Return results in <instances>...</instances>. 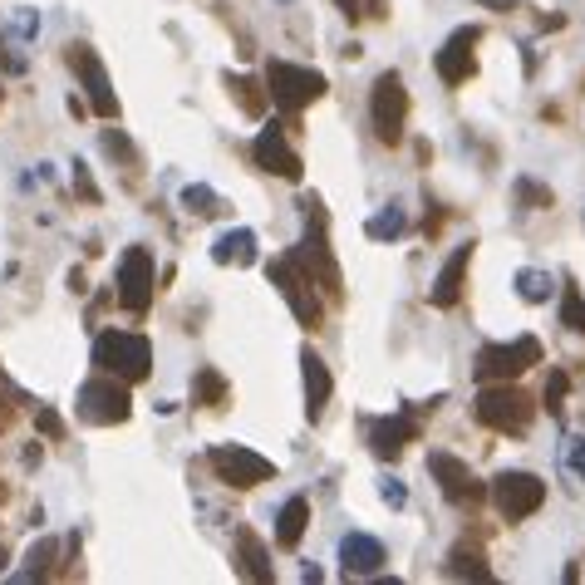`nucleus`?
Wrapping results in <instances>:
<instances>
[{
  "label": "nucleus",
  "instance_id": "nucleus-1",
  "mask_svg": "<svg viewBox=\"0 0 585 585\" xmlns=\"http://www.w3.org/2000/svg\"><path fill=\"white\" fill-rule=\"evenodd\" d=\"M94 364H99V374H114L123 384H138V379L153 374V345H148V335L104 330L94 340Z\"/></svg>",
  "mask_w": 585,
  "mask_h": 585
},
{
  "label": "nucleus",
  "instance_id": "nucleus-2",
  "mask_svg": "<svg viewBox=\"0 0 585 585\" xmlns=\"http://www.w3.org/2000/svg\"><path fill=\"white\" fill-rule=\"evenodd\" d=\"M472 413H477V423L492 428V433H527V423L536 409H531V399L522 389H512L507 379H497V384H487V389L477 394Z\"/></svg>",
  "mask_w": 585,
  "mask_h": 585
},
{
  "label": "nucleus",
  "instance_id": "nucleus-3",
  "mask_svg": "<svg viewBox=\"0 0 585 585\" xmlns=\"http://www.w3.org/2000/svg\"><path fill=\"white\" fill-rule=\"evenodd\" d=\"M295 261L310 271V281H320L325 295H340V266H335V256H330V241H325V212H320V202H305V241L291 251Z\"/></svg>",
  "mask_w": 585,
  "mask_h": 585
},
{
  "label": "nucleus",
  "instance_id": "nucleus-4",
  "mask_svg": "<svg viewBox=\"0 0 585 585\" xmlns=\"http://www.w3.org/2000/svg\"><path fill=\"white\" fill-rule=\"evenodd\" d=\"M266 94L286 109V114H300L305 104H315L320 94H325V74H315V69H305V64H286V59H271V69H266Z\"/></svg>",
  "mask_w": 585,
  "mask_h": 585
},
{
  "label": "nucleus",
  "instance_id": "nucleus-5",
  "mask_svg": "<svg viewBox=\"0 0 585 585\" xmlns=\"http://www.w3.org/2000/svg\"><path fill=\"white\" fill-rule=\"evenodd\" d=\"M271 271V281H276V291L286 295V305H291V315L305 325V330H320V300H315V281H310V271L295 261V256H281V261H271L266 266Z\"/></svg>",
  "mask_w": 585,
  "mask_h": 585
},
{
  "label": "nucleus",
  "instance_id": "nucleus-6",
  "mask_svg": "<svg viewBox=\"0 0 585 585\" xmlns=\"http://www.w3.org/2000/svg\"><path fill=\"white\" fill-rule=\"evenodd\" d=\"M531 364H541V340H536V335H522V340H512V345H487V350L477 354L472 374H477L482 384H497V379H517Z\"/></svg>",
  "mask_w": 585,
  "mask_h": 585
},
{
  "label": "nucleus",
  "instance_id": "nucleus-7",
  "mask_svg": "<svg viewBox=\"0 0 585 585\" xmlns=\"http://www.w3.org/2000/svg\"><path fill=\"white\" fill-rule=\"evenodd\" d=\"M79 418L84 423H123L128 413H133V399H128V384L114 379V374H99V379H89L84 389H79Z\"/></svg>",
  "mask_w": 585,
  "mask_h": 585
},
{
  "label": "nucleus",
  "instance_id": "nucleus-8",
  "mask_svg": "<svg viewBox=\"0 0 585 585\" xmlns=\"http://www.w3.org/2000/svg\"><path fill=\"white\" fill-rule=\"evenodd\" d=\"M369 114H374V128H379V138H384V143H399V138H404V118H409V89H404V79H399L394 69L374 79Z\"/></svg>",
  "mask_w": 585,
  "mask_h": 585
},
{
  "label": "nucleus",
  "instance_id": "nucleus-9",
  "mask_svg": "<svg viewBox=\"0 0 585 585\" xmlns=\"http://www.w3.org/2000/svg\"><path fill=\"white\" fill-rule=\"evenodd\" d=\"M212 472L227 487H261V482L276 477V463L251 453V448H241V443H222V448H212Z\"/></svg>",
  "mask_w": 585,
  "mask_h": 585
},
{
  "label": "nucleus",
  "instance_id": "nucleus-10",
  "mask_svg": "<svg viewBox=\"0 0 585 585\" xmlns=\"http://www.w3.org/2000/svg\"><path fill=\"white\" fill-rule=\"evenodd\" d=\"M492 502H497V512H502L507 522H527L531 512L546 502V482L531 477V472H502V477L492 482Z\"/></svg>",
  "mask_w": 585,
  "mask_h": 585
},
{
  "label": "nucleus",
  "instance_id": "nucleus-11",
  "mask_svg": "<svg viewBox=\"0 0 585 585\" xmlns=\"http://www.w3.org/2000/svg\"><path fill=\"white\" fill-rule=\"evenodd\" d=\"M118 305L143 315L153 305V251L143 246H128L123 261H118Z\"/></svg>",
  "mask_w": 585,
  "mask_h": 585
},
{
  "label": "nucleus",
  "instance_id": "nucleus-12",
  "mask_svg": "<svg viewBox=\"0 0 585 585\" xmlns=\"http://www.w3.org/2000/svg\"><path fill=\"white\" fill-rule=\"evenodd\" d=\"M69 64H74V74L84 79L94 114H99V118H114L118 114V99H114V84H109V74H104V59L94 55L89 45H69Z\"/></svg>",
  "mask_w": 585,
  "mask_h": 585
},
{
  "label": "nucleus",
  "instance_id": "nucleus-13",
  "mask_svg": "<svg viewBox=\"0 0 585 585\" xmlns=\"http://www.w3.org/2000/svg\"><path fill=\"white\" fill-rule=\"evenodd\" d=\"M256 163L266 168V173L286 177V182H300V153H295L291 143H286V133H281V123H271V128H261V138H256Z\"/></svg>",
  "mask_w": 585,
  "mask_h": 585
},
{
  "label": "nucleus",
  "instance_id": "nucleus-14",
  "mask_svg": "<svg viewBox=\"0 0 585 585\" xmlns=\"http://www.w3.org/2000/svg\"><path fill=\"white\" fill-rule=\"evenodd\" d=\"M428 468H433L438 487H443L453 502H482V482L472 477V468L463 458H453V453H428Z\"/></svg>",
  "mask_w": 585,
  "mask_h": 585
},
{
  "label": "nucleus",
  "instance_id": "nucleus-15",
  "mask_svg": "<svg viewBox=\"0 0 585 585\" xmlns=\"http://www.w3.org/2000/svg\"><path fill=\"white\" fill-rule=\"evenodd\" d=\"M482 40V30L468 25V30H458L443 50H438V79L443 84H468V74L477 69V59H472V45Z\"/></svg>",
  "mask_w": 585,
  "mask_h": 585
},
{
  "label": "nucleus",
  "instance_id": "nucleus-16",
  "mask_svg": "<svg viewBox=\"0 0 585 585\" xmlns=\"http://www.w3.org/2000/svg\"><path fill=\"white\" fill-rule=\"evenodd\" d=\"M340 561H345V576H379L389 556H384V541H374L364 531H350L340 541Z\"/></svg>",
  "mask_w": 585,
  "mask_h": 585
},
{
  "label": "nucleus",
  "instance_id": "nucleus-17",
  "mask_svg": "<svg viewBox=\"0 0 585 585\" xmlns=\"http://www.w3.org/2000/svg\"><path fill=\"white\" fill-rule=\"evenodd\" d=\"M468 261H472V241H468V246H458V251L448 256V266L438 271V281H433V291H428V300H433L438 310H453V305L463 300V276H468Z\"/></svg>",
  "mask_w": 585,
  "mask_h": 585
},
{
  "label": "nucleus",
  "instance_id": "nucleus-18",
  "mask_svg": "<svg viewBox=\"0 0 585 585\" xmlns=\"http://www.w3.org/2000/svg\"><path fill=\"white\" fill-rule=\"evenodd\" d=\"M413 438H418V423L404 418V413H399V418H379V423L369 428V448H374L379 458H399Z\"/></svg>",
  "mask_w": 585,
  "mask_h": 585
},
{
  "label": "nucleus",
  "instance_id": "nucleus-19",
  "mask_svg": "<svg viewBox=\"0 0 585 585\" xmlns=\"http://www.w3.org/2000/svg\"><path fill=\"white\" fill-rule=\"evenodd\" d=\"M300 374H305V413L310 418H320L325 404H330V389H335V379H330V369H325V359L320 354H300Z\"/></svg>",
  "mask_w": 585,
  "mask_h": 585
},
{
  "label": "nucleus",
  "instance_id": "nucleus-20",
  "mask_svg": "<svg viewBox=\"0 0 585 585\" xmlns=\"http://www.w3.org/2000/svg\"><path fill=\"white\" fill-rule=\"evenodd\" d=\"M305 527H310V502H305V497H291V502L276 512V546L295 551L300 536H305Z\"/></svg>",
  "mask_w": 585,
  "mask_h": 585
},
{
  "label": "nucleus",
  "instance_id": "nucleus-21",
  "mask_svg": "<svg viewBox=\"0 0 585 585\" xmlns=\"http://www.w3.org/2000/svg\"><path fill=\"white\" fill-rule=\"evenodd\" d=\"M236 571L246 576V581H271V561H266V546H261V536L256 531H241L236 536Z\"/></svg>",
  "mask_w": 585,
  "mask_h": 585
},
{
  "label": "nucleus",
  "instance_id": "nucleus-22",
  "mask_svg": "<svg viewBox=\"0 0 585 585\" xmlns=\"http://www.w3.org/2000/svg\"><path fill=\"white\" fill-rule=\"evenodd\" d=\"M212 261H217V266H246V261H256V236L246 232V227L227 232L222 241H217Z\"/></svg>",
  "mask_w": 585,
  "mask_h": 585
},
{
  "label": "nucleus",
  "instance_id": "nucleus-23",
  "mask_svg": "<svg viewBox=\"0 0 585 585\" xmlns=\"http://www.w3.org/2000/svg\"><path fill=\"white\" fill-rule=\"evenodd\" d=\"M448 576H472V581H492V571L482 566V551H477V546H453V556H448Z\"/></svg>",
  "mask_w": 585,
  "mask_h": 585
},
{
  "label": "nucleus",
  "instance_id": "nucleus-24",
  "mask_svg": "<svg viewBox=\"0 0 585 585\" xmlns=\"http://www.w3.org/2000/svg\"><path fill=\"white\" fill-rule=\"evenodd\" d=\"M192 399H197V404H207V409H217V404L227 399V379H222L217 369H202V374L192 379Z\"/></svg>",
  "mask_w": 585,
  "mask_h": 585
},
{
  "label": "nucleus",
  "instance_id": "nucleus-25",
  "mask_svg": "<svg viewBox=\"0 0 585 585\" xmlns=\"http://www.w3.org/2000/svg\"><path fill=\"white\" fill-rule=\"evenodd\" d=\"M517 291H522V300H546L556 286H551V276H546V271L527 266V271H517Z\"/></svg>",
  "mask_w": 585,
  "mask_h": 585
},
{
  "label": "nucleus",
  "instance_id": "nucleus-26",
  "mask_svg": "<svg viewBox=\"0 0 585 585\" xmlns=\"http://www.w3.org/2000/svg\"><path fill=\"white\" fill-rule=\"evenodd\" d=\"M404 227H409V222H404V212H399V207H389V212H379V217L369 222V236H374V241H384V236L394 241V236H404Z\"/></svg>",
  "mask_w": 585,
  "mask_h": 585
},
{
  "label": "nucleus",
  "instance_id": "nucleus-27",
  "mask_svg": "<svg viewBox=\"0 0 585 585\" xmlns=\"http://www.w3.org/2000/svg\"><path fill=\"white\" fill-rule=\"evenodd\" d=\"M227 84H232L236 104H241L246 114H261V109H266V94H261V89H256L251 79H241V74H236V79H227Z\"/></svg>",
  "mask_w": 585,
  "mask_h": 585
},
{
  "label": "nucleus",
  "instance_id": "nucleus-28",
  "mask_svg": "<svg viewBox=\"0 0 585 585\" xmlns=\"http://www.w3.org/2000/svg\"><path fill=\"white\" fill-rule=\"evenodd\" d=\"M566 389H571L566 369H551V374H546V394H541L546 413H561V404H566Z\"/></svg>",
  "mask_w": 585,
  "mask_h": 585
},
{
  "label": "nucleus",
  "instance_id": "nucleus-29",
  "mask_svg": "<svg viewBox=\"0 0 585 585\" xmlns=\"http://www.w3.org/2000/svg\"><path fill=\"white\" fill-rule=\"evenodd\" d=\"M561 320L576 330V335H585V300L576 286H566V305H561Z\"/></svg>",
  "mask_w": 585,
  "mask_h": 585
},
{
  "label": "nucleus",
  "instance_id": "nucleus-30",
  "mask_svg": "<svg viewBox=\"0 0 585 585\" xmlns=\"http://www.w3.org/2000/svg\"><path fill=\"white\" fill-rule=\"evenodd\" d=\"M182 202H187V212H197V217H212V212H217L212 187H187V192H182Z\"/></svg>",
  "mask_w": 585,
  "mask_h": 585
},
{
  "label": "nucleus",
  "instance_id": "nucleus-31",
  "mask_svg": "<svg viewBox=\"0 0 585 585\" xmlns=\"http://www.w3.org/2000/svg\"><path fill=\"white\" fill-rule=\"evenodd\" d=\"M517 197H522V207H531V202H536V207H551V192H546V187H536L531 177L517 182Z\"/></svg>",
  "mask_w": 585,
  "mask_h": 585
},
{
  "label": "nucleus",
  "instance_id": "nucleus-32",
  "mask_svg": "<svg viewBox=\"0 0 585 585\" xmlns=\"http://www.w3.org/2000/svg\"><path fill=\"white\" fill-rule=\"evenodd\" d=\"M566 468L576 472V477H585V433H576V438L566 443Z\"/></svg>",
  "mask_w": 585,
  "mask_h": 585
},
{
  "label": "nucleus",
  "instance_id": "nucleus-33",
  "mask_svg": "<svg viewBox=\"0 0 585 585\" xmlns=\"http://www.w3.org/2000/svg\"><path fill=\"white\" fill-rule=\"evenodd\" d=\"M15 399H20V394L10 389V379H5V369H0V428L15 418Z\"/></svg>",
  "mask_w": 585,
  "mask_h": 585
},
{
  "label": "nucleus",
  "instance_id": "nucleus-34",
  "mask_svg": "<svg viewBox=\"0 0 585 585\" xmlns=\"http://www.w3.org/2000/svg\"><path fill=\"white\" fill-rule=\"evenodd\" d=\"M40 428H45V433H50V438H59V433H64V428H59V418L50 409H40Z\"/></svg>",
  "mask_w": 585,
  "mask_h": 585
},
{
  "label": "nucleus",
  "instance_id": "nucleus-35",
  "mask_svg": "<svg viewBox=\"0 0 585 585\" xmlns=\"http://www.w3.org/2000/svg\"><path fill=\"white\" fill-rule=\"evenodd\" d=\"M384 497H389L394 507H404V487H399V482H389V487H384Z\"/></svg>",
  "mask_w": 585,
  "mask_h": 585
},
{
  "label": "nucleus",
  "instance_id": "nucleus-36",
  "mask_svg": "<svg viewBox=\"0 0 585 585\" xmlns=\"http://www.w3.org/2000/svg\"><path fill=\"white\" fill-rule=\"evenodd\" d=\"M335 5H340V10L350 15V20H354V15H359V0H335Z\"/></svg>",
  "mask_w": 585,
  "mask_h": 585
}]
</instances>
